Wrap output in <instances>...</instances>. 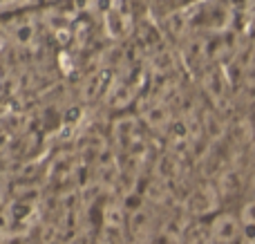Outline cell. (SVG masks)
Masks as SVG:
<instances>
[{"instance_id": "obj_1", "label": "cell", "mask_w": 255, "mask_h": 244, "mask_svg": "<svg viewBox=\"0 0 255 244\" xmlns=\"http://www.w3.org/2000/svg\"><path fill=\"white\" fill-rule=\"evenodd\" d=\"M208 229L213 244H240L244 238V224L238 213H217Z\"/></svg>"}, {"instance_id": "obj_2", "label": "cell", "mask_w": 255, "mask_h": 244, "mask_svg": "<svg viewBox=\"0 0 255 244\" xmlns=\"http://www.w3.org/2000/svg\"><path fill=\"white\" fill-rule=\"evenodd\" d=\"M188 244H213L211 240V229L208 227H204V224H195V227H190V231H188Z\"/></svg>"}, {"instance_id": "obj_3", "label": "cell", "mask_w": 255, "mask_h": 244, "mask_svg": "<svg viewBox=\"0 0 255 244\" xmlns=\"http://www.w3.org/2000/svg\"><path fill=\"white\" fill-rule=\"evenodd\" d=\"M238 215H240V222L244 224V231L255 229V197L253 200H249V202H244Z\"/></svg>"}]
</instances>
